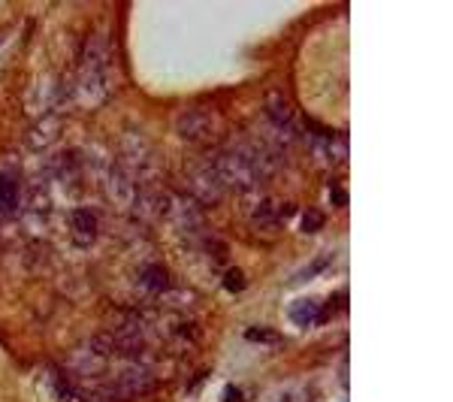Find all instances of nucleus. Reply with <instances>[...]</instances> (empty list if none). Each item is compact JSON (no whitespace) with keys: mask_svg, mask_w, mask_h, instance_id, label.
I'll return each mask as SVG.
<instances>
[{"mask_svg":"<svg viewBox=\"0 0 453 402\" xmlns=\"http://www.w3.org/2000/svg\"><path fill=\"white\" fill-rule=\"evenodd\" d=\"M184 175H187V187H191V194L187 197H194L199 206H215L224 200V185L221 179L215 175V167H212V160L209 158H191L184 163Z\"/></svg>","mask_w":453,"mask_h":402,"instance_id":"7ed1b4c3","label":"nucleus"},{"mask_svg":"<svg viewBox=\"0 0 453 402\" xmlns=\"http://www.w3.org/2000/svg\"><path fill=\"white\" fill-rule=\"evenodd\" d=\"M19 206V179L12 172H0V212L12 215Z\"/></svg>","mask_w":453,"mask_h":402,"instance_id":"1a4fd4ad","label":"nucleus"},{"mask_svg":"<svg viewBox=\"0 0 453 402\" xmlns=\"http://www.w3.org/2000/svg\"><path fill=\"white\" fill-rule=\"evenodd\" d=\"M224 287L230 294H242V287H245V279H242V272H239L236 267H230L224 272Z\"/></svg>","mask_w":453,"mask_h":402,"instance_id":"ddd939ff","label":"nucleus"},{"mask_svg":"<svg viewBox=\"0 0 453 402\" xmlns=\"http://www.w3.org/2000/svg\"><path fill=\"white\" fill-rule=\"evenodd\" d=\"M140 287L145 294L151 297H160L170 291V272L160 267V263H155V267H145V272L140 275Z\"/></svg>","mask_w":453,"mask_h":402,"instance_id":"6e6552de","label":"nucleus"},{"mask_svg":"<svg viewBox=\"0 0 453 402\" xmlns=\"http://www.w3.org/2000/svg\"><path fill=\"white\" fill-rule=\"evenodd\" d=\"M106 366H109V357H106V351L97 345V339L79 345L67 357V369L73 375H79V378H97V375L106 372Z\"/></svg>","mask_w":453,"mask_h":402,"instance_id":"39448f33","label":"nucleus"},{"mask_svg":"<svg viewBox=\"0 0 453 402\" xmlns=\"http://www.w3.org/2000/svg\"><path fill=\"white\" fill-rule=\"evenodd\" d=\"M151 384H155V378H151V369L142 360H124V366L115 372V378L109 381L112 393H115L118 402H127V399L148 393Z\"/></svg>","mask_w":453,"mask_h":402,"instance_id":"20e7f679","label":"nucleus"},{"mask_svg":"<svg viewBox=\"0 0 453 402\" xmlns=\"http://www.w3.org/2000/svg\"><path fill=\"white\" fill-rule=\"evenodd\" d=\"M175 128H179V133L184 136L187 143H197V145H212L221 140L224 133V118L218 109L212 106H194L179 115V121H175Z\"/></svg>","mask_w":453,"mask_h":402,"instance_id":"f03ea898","label":"nucleus"},{"mask_svg":"<svg viewBox=\"0 0 453 402\" xmlns=\"http://www.w3.org/2000/svg\"><path fill=\"white\" fill-rule=\"evenodd\" d=\"M291 318L296 324H311V321H318V306L311 303V299H299V303L291 306Z\"/></svg>","mask_w":453,"mask_h":402,"instance_id":"9b49d317","label":"nucleus"},{"mask_svg":"<svg viewBox=\"0 0 453 402\" xmlns=\"http://www.w3.org/2000/svg\"><path fill=\"white\" fill-rule=\"evenodd\" d=\"M321 224H323V215H321V212H308V215H306V224H302V230H306V233H314V230L321 227Z\"/></svg>","mask_w":453,"mask_h":402,"instance_id":"4468645a","label":"nucleus"},{"mask_svg":"<svg viewBox=\"0 0 453 402\" xmlns=\"http://www.w3.org/2000/svg\"><path fill=\"white\" fill-rule=\"evenodd\" d=\"M167 215L172 224L184 233H199L203 230V206L187 194H170L167 197Z\"/></svg>","mask_w":453,"mask_h":402,"instance_id":"423d86ee","label":"nucleus"},{"mask_svg":"<svg viewBox=\"0 0 453 402\" xmlns=\"http://www.w3.org/2000/svg\"><path fill=\"white\" fill-rule=\"evenodd\" d=\"M109 197L115 200L118 206L133 203L136 179H133V167H130V163H115V167L109 170Z\"/></svg>","mask_w":453,"mask_h":402,"instance_id":"0eeeda50","label":"nucleus"},{"mask_svg":"<svg viewBox=\"0 0 453 402\" xmlns=\"http://www.w3.org/2000/svg\"><path fill=\"white\" fill-rule=\"evenodd\" d=\"M73 230H76V239H82V245H88L94 239V233H97V218H94V212L91 209H79L73 215Z\"/></svg>","mask_w":453,"mask_h":402,"instance_id":"9d476101","label":"nucleus"},{"mask_svg":"<svg viewBox=\"0 0 453 402\" xmlns=\"http://www.w3.org/2000/svg\"><path fill=\"white\" fill-rule=\"evenodd\" d=\"M275 218H278V209H275V203H269V200L254 212V224H257V227H263V230L272 227Z\"/></svg>","mask_w":453,"mask_h":402,"instance_id":"f8f14e48","label":"nucleus"},{"mask_svg":"<svg viewBox=\"0 0 453 402\" xmlns=\"http://www.w3.org/2000/svg\"><path fill=\"white\" fill-rule=\"evenodd\" d=\"M209 160H212V167H215V175L221 179L224 191H257L263 182V175L230 145L221 148L218 155H212Z\"/></svg>","mask_w":453,"mask_h":402,"instance_id":"f257e3e1","label":"nucleus"}]
</instances>
